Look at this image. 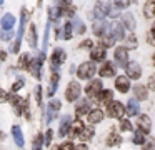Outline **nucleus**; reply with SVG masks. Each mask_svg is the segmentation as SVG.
<instances>
[{"mask_svg": "<svg viewBox=\"0 0 155 150\" xmlns=\"http://www.w3.org/2000/svg\"><path fill=\"white\" fill-rule=\"evenodd\" d=\"M105 55H107V53H105V48H104L102 45L97 47V48H94V50H92V53H90L92 60H95V62H100V60H104Z\"/></svg>", "mask_w": 155, "mask_h": 150, "instance_id": "18", "label": "nucleus"}, {"mask_svg": "<svg viewBox=\"0 0 155 150\" xmlns=\"http://www.w3.org/2000/svg\"><path fill=\"white\" fill-rule=\"evenodd\" d=\"M82 47H92V42H90V40H88V42H84V43H82Z\"/></svg>", "mask_w": 155, "mask_h": 150, "instance_id": "48", "label": "nucleus"}, {"mask_svg": "<svg viewBox=\"0 0 155 150\" xmlns=\"http://www.w3.org/2000/svg\"><path fill=\"white\" fill-rule=\"evenodd\" d=\"M80 92H82L80 85H78L77 82H70V83H68V87H67V92H65V98H67L68 102H74V100L78 98Z\"/></svg>", "mask_w": 155, "mask_h": 150, "instance_id": "3", "label": "nucleus"}, {"mask_svg": "<svg viewBox=\"0 0 155 150\" xmlns=\"http://www.w3.org/2000/svg\"><path fill=\"white\" fill-rule=\"evenodd\" d=\"M52 135H54V130H47V137H45V142H47V145H50Z\"/></svg>", "mask_w": 155, "mask_h": 150, "instance_id": "44", "label": "nucleus"}, {"mask_svg": "<svg viewBox=\"0 0 155 150\" xmlns=\"http://www.w3.org/2000/svg\"><path fill=\"white\" fill-rule=\"evenodd\" d=\"M112 38L114 40H122L124 38V28H122V25H112Z\"/></svg>", "mask_w": 155, "mask_h": 150, "instance_id": "21", "label": "nucleus"}, {"mask_svg": "<svg viewBox=\"0 0 155 150\" xmlns=\"http://www.w3.org/2000/svg\"><path fill=\"white\" fill-rule=\"evenodd\" d=\"M120 128L125 130V132H127V130L130 132V130H132V123L128 122V120H122V122H120Z\"/></svg>", "mask_w": 155, "mask_h": 150, "instance_id": "38", "label": "nucleus"}, {"mask_svg": "<svg viewBox=\"0 0 155 150\" xmlns=\"http://www.w3.org/2000/svg\"><path fill=\"white\" fill-rule=\"evenodd\" d=\"M8 98H10V97H8V93L5 92L4 88H0V102H7Z\"/></svg>", "mask_w": 155, "mask_h": 150, "instance_id": "41", "label": "nucleus"}, {"mask_svg": "<svg viewBox=\"0 0 155 150\" xmlns=\"http://www.w3.org/2000/svg\"><path fill=\"white\" fill-rule=\"evenodd\" d=\"M100 92H102V82L100 80H92L87 85V88H85V93H87L88 97H97Z\"/></svg>", "mask_w": 155, "mask_h": 150, "instance_id": "7", "label": "nucleus"}, {"mask_svg": "<svg viewBox=\"0 0 155 150\" xmlns=\"http://www.w3.org/2000/svg\"><path fill=\"white\" fill-rule=\"evenodd\" d=\"M115 75V65L110 62H105L100 68V77H114Z\"/></svg>", "mask_w": 155, "mask_h": 150, "instance_id": "15", "label": "nucleus"}, {"mask_svg": "<svg viewBox=\"0 0 155 150\" xmlns=\"http://www.w3.org/2000/svg\"><path fill=\"white\" fill-rule=\"evenodd\" d=\"M57 85H58V75L57 73H54L52 75V80H50V88H48V95H54L55 93V90H57Z\"/></svg>", "mask_w": 155, "mask_h": 150, "instance_id": "29", "label": "nucleus"}, {"mask_svg": "<svg viewBox=\"0 0 155 150\" xmlns=\"http://www.w3.org/2000/svg\"><path fill=\"white\" fill-rule=\"evenodd\" d=\"M22 87H24V80H17V82L12 85V92H17V90H20Z\"/></svg>", "mask_w": 155, "mask_h": 150, "instance_id": "40", "label": "nucleus"}, {"mask_svg": "<svg viewBox=\"0 0 155 150\" xmlns=\"http://www.w3.org/2000/svg\"><path fill=\"white\" fill-rule=\"evenodd\" d=\"M105 30H107V23H105V22H100V20H98V22H95V25H94V32L97 33V35H102V33H104Z\"/></svg>", "mask_w": 155, "mask_h": 150, "instance_id": "30", "label": "nucleus"}, {"mask_svg": "<svg viewBox=\"0 0 155 150\" xmlns=\"http://www.w3.org/2000/svg\"><path fill=\"white\" fill-rule=\"evenodd\" d=\"M114 42H115V40L112 38V35H102V38H100V43L104 45V48H105V47H112V45H114Z\"/></svg>", "mask_w": 155, "mask_h": 150, "instance_id": "33", "label": "nucleus"}, {"mask_svg": "<svg viewBox=\"0 0 155 150\" xmlns=\"http://www.w3.org/2000/svg\"><path fill=\"white\" fill-rule=\"evenodd\" d=\"M28 45H30L32 48L37 47V30H35L34 25L30 27V33H28Z\"/></svg>", "mask_w": 155, "mask_h": 150, "instance_id": "27", "label": "nucleus"}, {"mask_svg": "<svg viewBox=\"0 0 155 150\" xmlns=\"http://www.w3.org/2000/svg\"><path fill=\"white\" fill-rule=\"evenodd\" d=\"M112 97H114V93H112L110 90H102V92L98 93V100H100V103H110Z\"/></svg>", "mask_w": 155, "mask_h": 150, "instance_id": "23", "label": "nucleus"}, {"mask_svg": "<svg viewBox=\"0 0 155 150\" xmlns=\"http://www.w3.org/2000/svg\"><path fill=\"white\" fill-rule=\"evenodd\" d=\"M95 65L92 62H85V63H82L80 67H78V77L80 78H92L94 77V73H95Z\"/></svg>", "mask_w": 155, "mask_h": 150, "instance_id": "2", "label": "nucleus"}, {"mask_svg": "<svg viewBox=\"0 0 155 150\" xmlns=\"http://www.w3.org/2000/svg\"><path fill=\"white\" fill-rule=\"evenodd\" d=\"M70 35H72V23H65V27H64V37H65V38H70Z\"/></svg>", "mask_w": 155, "mask_h": 150, "instance_id": "35", "label": "nucleus"}, {"mask_svg": "<svg viewBox=\"0 0 155 150\" xmlns=\"http://www.w3.org/2000/svg\"><path fill=\"white\" fill-rule=\"evenodd\" d=\"M153 148V142L148 140V142H143V150H152Z\"/></svg>", "mask_w": 155, "mask_h": 150, "instance_id": "45", "label": "nucleus"}, {"mask_svg": "<svg viewBox=\"0 0 155 150\" xmlns=\"http://www.w3.org/2000/svg\"><path fill=\"white\" fill-rule=\"evenodd\" d=\"M42 62H44V52L40 53V55L37 57V58H34V62H32V65H30V72L34 73L35 77H40V67H42Z\"/></svg>", "mask_w": 155, "mask_h": 150, "instance_id": "13", "label": "nucleus"}, {"mask_svg": "<svg viewBox=\"0 0 155 150\" xmlns=\"http://www.w3.org/2000/svg\"><path fill=\"white\" fill-rule=\"evenodd\" d=\"M135 97L137 98H140V100H145L148 97V93H147V88H145L143 85H135Z\"/></svg>", "mask_w": 155, "mask_h": 150, "instance_id": "24", "label": "nucleus"}, {"mask_svg": "<svg viewBox=\"0 0 155 150\" xmlns=\"http://www.w3.org/2000/svg\"><path fill=\"white\" fill-rule=\"evenodd\" d=\"M137 123H138V128H140L142 133H148V132H150L152 122H150V118H148L147 115H140V117H138V120H137Z\"/></svg>", "mask_w": 155, "mask_h": 150, "instance_id": "8", "label": "nucleus"}, {"mask_svg": "<svg viewBox=\"0 0 155 150\" xmlns=\"http://www.w3.org/2000/svg\"><path fill=\"white\" fill-rule=\"evenodd\" d=\"M14 25H15V17L14 15L7 13V15L2 17V28H4V30H10Z\"/></svg>", "mask_w": 155, "mask_h": 150, "instance_id": "19", "label": "nucleus"}, {"mask_svg": "<svg viewBox=\"0 0 155 150\" xmlns=\"http://www.w3.org/2000/svg\"><path fill=\"white\" fill-rule=\"evenodd\" d=\"M125 70H127L128 78H138V77L142 75V68L137 62H128L127 67H125Z\"/></svg>", "mask_w": 155, "mask_h": 150, "instance_id": "6", "label": "nucleus"}, {"mask_svg": "<svg viewBox=\"0 0 155 150\" xmlns=\"http://www.w3.org/2000/svg\"><path fill=\"white\" fill-rule=\"evenodd\" d=\"M58 150H74V145H72L70 142H65V143H62V145L58 147Z\"/></svg>", "mask_w": 155, "mask_h": 150, "instance_id": "42", "label": "nucleus"}, {"mask_svg": "<svg viewBox=\"0 0 155 150\" xmlns=\"http://www.w3.org/2000/svg\"><path fill=\"white\" fill-rule=\"evenodd\" d=\"M34 150H40V147H34Z\"/></svg>", "mask_w": 155, "mask_h": 150, "instance_id": "50", "label": "nucleus"}, {"mask_svg": "<svg viewBox=\"0 0 155 150\" xmlns=\"http://www.w3.org/2000/svg\"><path fill=\"white\" fill-rule=\"evenodd\" d=\"M114 57H115V62H117L118 65H127V63H128V52L124 48V47L115 48Z\"/></svg>", "mask_w": 155, "mask_h": 150, "instance_id": "5", "label": "nucleus"}, {"mask_svg": "<svg viewBox=\"0 0 155 150\" xmlns=\"http://www.w3.org/2000/svg\"><path fill=\"white\" fill-rule=\"evenodd\" d=\"M127 115L128 117H132V115H135V113H138V105H137V102L135 100H128V103H127Z\"/></svg>", "mask_w": 155, "mask_h": 150, "instance_id": "25", "label": "nucleus"}, {"mask_svg": "<svg viewBox=\"0 0 155 150\" xmlns=\"http://www.w3.org/2000/svg\"><path fill=\"white\" fill-rule=\"evenodd\" d=\"M48 108H50L52 112H57V110L60 108V102H58V100H52V102L48 103Z\"/></svg>", "mask_w": 155, "mask_h": 150, "instance_id": "37", "label": "nucleus"}, {"mask_svg": "<svg viewBox=\"0 0 155 150\" xmlns=\"http://www.w3.org/2000/svg\"><path fill=\"white\" fill-rule=\"evenodd\" d=\"M148 87H150L152 90H155V75L150 77V82H148Z\"/></svg>", "mask_w": 155, "mask_h": 150, "instance_id": "46", "label": "nucleus"}, {"mask_svg": "<svg viewBox=\"0 0 155 150\" xmlns=\"http://www.w3.org/2000/svg\"><path fill=\"white\" fill-rule=\"evenodd\" d=\"M120 142H122V137L118 135V133H115V132H112L110 135H108V138H107V145H110V147L118 145Z\"/></svg>", "mask_w": 155, "mask_h": 150, "instance_id": "26", "label": "nucleus"}, {"mask_svg": "<svg viewBox=\"0 0 155 150\" xmlns=\"http://www.w3.org/2000/svg\"><path fill=\"white\" fill-rule=\"evenodd\" d=\"M84 30H85L84 23H82L78 18H75V32H77V33H84Z\"/></svg>", "mask_w": 155, "mask_h": 150, "instance_id": "36", "label": "nucleus"}, {"mask_svg": "<svg viewBox=\"0 0 155 150\" xmlns=\"http://www.w3.org/2000/svg\"><path fill=\"white\" fill-rule=\"evenodd\" d=\"M152 35H155V23H153V28H152Z\"/></svg>", "mask_w": 155, "mask_h": 150, "instance_id": "49", "label": "nucleus"}, {"mask_svg": "<svg viewBox=\"0 0 155 150\" xmlns=\"http://www.w3.org/2000/svg\"><path fill=\"white\" fill-rule=\"evenodd\" d=\"M153 58H155V57H153Z\"/></svg>", "mask_w": 155, "mask_h": 150, "instance_id": "51", "label": "nucleus"}, {"mask_svg": "<svg viewBox=\"0 0 155 150\" xmlns=\"http://www.w3.org/2000/svg\"><path fill=\"white\" fill-rule=\"evenodd\" d=\"M35 95H37V102L42 103V87H37V90H35Z\"/></svg>", "mask_w": 155, "mask_h": 150, "instance_id": "43", "label": "nucleus"}, {"mask_svg": "<svg viewBox=\"0 0 155 150\" xmlns=\"http://www.w3.org/2000/svg\"><path fill=\"white\" fill-rule=\"evenodd\" d=\"M122 23L127 27L128 30H134L135 28V20H134V15L132 13H124L122 15Z\"/></svg>", "mask_w": 155, "mask_h": 150, "instance_id": "20", "label": "nucleus"}, {"mask_svg": "<svg viewBox=\"0 0 155 150\" xmlns=\"http://www.w3.org/2000/svg\"><path fill=\"white\" fill-rule=\"evenodd\" d=\"M72 127V118L68 115L62 117V122H60V128H58V135L60 137H65L68 133V130H70Z\"/></svg>", "mask_w": 155, "mask_h": 150, "instance_id": "10", "label": "nucleus"}, {"mask_svg": "<svg viewBox=\"0 0 155 150\" xmlns=\"http://www.w3.org/2000/svg\"><path fill=\"white\" fill-rule=\"evenodd\" d=\"M153 13H155V2H148L145 5V17L150 18V17H153Z\"/></svg>", "mask_w": 155, "mask_h": 150, "instance_id": "31", "label": "nucleus"}, {"mask_svg": "<svg viewBox=\"0 0 155 150\" xmlns=\"http://www.w3.org/2000/svg\"><path fill=\"white\" fill-rule=\"evenodd\" d=\"M12 103H14L15 112H17V113H22L25 108H27V102H25L24 98H18V97H14V98H12ZM25 115L30 117V113H28L27 110H25Z\"/></svg>", "mask_w": 155, "mask_h": 150, "instance_id": "12", "label": "nucleus"}, {"mask_svg": "<svg viewBox=\"0 0 155 150\" xmlns=\"http://www.w3.org/2000/svg\"><path fill=\"white\" fill-rule=\"evenodd\" d=\"M115 87L118 88V92H122V93H125V92H128V88H130V82H128V78L127 77H117L115 78Z\"/></svg>", "mask_w": 155, "mask_h": 150, "instance_id": "11", "label": "nucleus"}, {"mask_svg": "<svg viewBox=\"0 0 155 150\" xmlns=\"http://www.w3.org/2000/svg\"><path fill=\"white\" fill-rule=\"evenodd\" d=\"M64 60H65V52L62 48H57L54 52V55H52V67H54V70L57 68V67H60Z\"/></svg>", "mask_w": 155, "mask_h": 150, "instance_id": "9", "label": "nucleus"}, {"mask_svg": "<svg viewBox=\"0 0 155 150\" xmlns=\"http://www.w3.org/2000/svg\"><path fill=\"white\" fill-rule=\"evenodd\" d=\"M27 15H28V12L27 10H22V20H20V28H18V32H17V38H15V45L12 47V50L14 52H18V48H20V40H22V37H24V32H25V25H27Z\"/></svg>", "mask_w": 155, "mask_h": 150, "instance_id": "1", "label": "nucleus"}, {"mask_svg": "<svg viewBox=\"0 0 155 150\" xmlns=\"http://www.w3.org/2000/svg\"><path fill=\"white\" fill-rule=\"evenodd\" d=\"M82 130H84V123L80 122V120H75L74 123H72L70 130H68V133H70V137L74 138V137H80Z\"/></svg>", "mask_w": 155, "mask_h": 150, "instance_id": "16", "label": "nucleus"}, {"mask_svg": "<svg viewBox=\"0 0 155 150\" xmlns=\"http://www.w3.org/2000/svg\"><path fill=\"white\" fill-rule=\"evenodd\" d=\"M88 108H90V103H88V102H80L77 105V108H75V113L80 117V115H84V113H87Z\"/></svg>", "mask_w": 155, "mask_h": 150, "instance_id": "28", "label": "nucleus"}, {"mask_svg": "<svg viewBox=\"0 0 155 150\" xmlns=\"http://www.w3.org/2000/svg\"><path fill=\"white\" fill-rule=\"evenodd\" d=\"M104 120V112L100 108H95L92 112H88V122L90 123H98Z\"/></svg>", "mask_w": 155, "mask_h": 150, "instance_id": "17", "label": "nucleus"}, {"mask_svg": "<svg viewBox=\"0 0 155 150\" xmlns=\"http://www.w3.org/2000/svg\"><path fill=\"white\" fill-rule=\"evenodd\" d=\"M134 142L137 143V145H143V133L138 130V132H135V137H134Z\"/></svg>", "mask_w": 155, "mask_h": 150, "instance_id": "34", "label": "nucleus"}, {"mask_svg": "<svg viewBox=\"0 0 155 150\" xmlns=\"http://www.w3.org/2000/svg\"><path fill=\"white\" fill-rule=\"evenodd\" d=\"M108 3H105V2H98L97 5H95V17H97V18H104L105 15H107L108 13Z\"/></svg>", "mask_w": 155, "mask_h": 150, "instance_id": "14", "label": "nucleus"}, {"mask_svg": "<svg viewBox=\"0 0 155 150\" xmlns=\"http://www.w3.org/2000/svg\"><path fill=\"white\" fill-rule=\"evenodd\" d=\"M92 135H94V128L84 127V130H82V133H80V138L82 140H88V138H92Z\"/></svg>", "mask_w": 155, "mask_h": 150, "instance_id": "32", "label": "nucleus"}, {"mask_svg": "<svg viewBox=\"0 0 155 150\" xmlns=\"http://www.w3.org/2000/svg\"><path fill=\"white\" fill-rule=\"evenodd\" d=\"M74 150H88V148H87V145H75Z\"/></svg>", "mask_w": 155, "mask_h": 150, "instance_id": "47", "label": "nucleus"}, {"mask_svg": "<svg viewBox=\"0 0 155 150\" xmlns=\"http://www.w3.org/2000/svg\"><path fill=\"white\" fill-rule=\"evenodd\" d=\"M125 113V108L120 102H110L108 103V115L114 118H122Z\"/></svg>", "mask_w": 155, "mask_h": 150, "instance_id": "4", "label": "nucleus"}, {"mask_svg": "<svg viewBox=\"0 0 155 150\" xmlns=\"http://www.w3.org/2000/svg\"><path fill=\"white\" fill-rule=\"evenodd\" d=\"M12 133H14L15 143H17L18 147H22V145H24V135H22L20 127H14V128H12Z\"/></svg>", "mask_w": 155, "mask_h": 150, "instance_id": "22", "label": "nucleus"}, {"mask_svg": "<svg viewBox=\"0 0 155 150\" xmlns=\"http://www.w3.org/2000/svg\"><path fill=\"white\" fill-rule=\"evenodd\" d=\"M27 62H28V55H22V58H20V68H28V65H27Z\"/></svg>", "mask_w": 155, "mask_h": 150, "instance_id": "39", "label": "nucleus"}]
</instances>
